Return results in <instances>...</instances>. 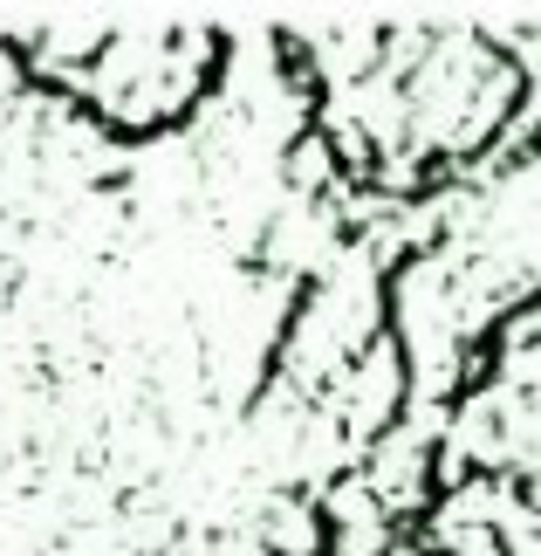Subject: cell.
<instances>
[{"label": "cell", "instance_id": "obj_1", "mask_svg": "<svg viewBox=\"0 0 541 556\" xmlns=\"http://www.w3.org/2000/svg\"><path fill=\"white\" fill-rule=\"evenodd\" d=\"M261 549L268 556H330L336 536H330V516H322V495L309 488H281L261 516Z\"/></svg>", "mask_w": 541, "mask_h": 556}, {"label": "cell", "instance_id": "obj_2", "mask_svg": "<svg viewBox=\"0 0 541 556\" xmlns=\"http://www.w3.org/2000/svg\"><path fill=\"white\" fill-rule=\"evenodd\" d=\"M281 186L295 192L301 206H315V200H330L336 186H350L343 179V165H336V144L322 124H301V131L281 144Z\"/></svg>", "mask_w": 541, "mask_h": 556}]
</instances>
